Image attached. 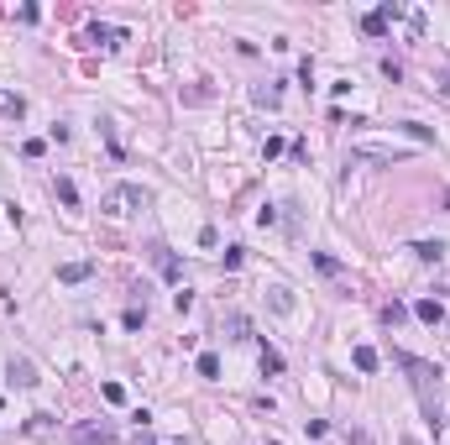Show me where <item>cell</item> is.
Here are the masks:
<instances>
[{"label":"cell","mask_w":450,"mask_h":445,"mask_svg":"<svg viewBox=\"0 0 450 445\" xmlns=\"http://www.w3.org/2000/svg\"><path fill=\"white\" fill-rule=\"evenodd\" d=\"M152 205V194L142 184H115V188H105V199H100V210L105 215H115V220H121V215H137V210H147Z\"/></svg>","instance_id":"1"},{"label":"cell","mask_w":450,"mask_h":445,"mask_svg":"<svg viewBox=\"0 0 450 445\" xmlns=\"http://www.w3.org/2000/svg\"><path fill=\"white\" fill-rule=\"evenodd\" d=\"M393 16H398V6L388 0V6H377L372 16H362V32H367V37H382V32H388V21H393Z\"/></svg>","instance_id":"2"},{"label":"cell","mask_w":450,"mask_h":445,"mask_svg":"<svg viewBox=\"0 0 450 445\" xmlns=\"http://www.w3.org/2000/svg\"><path fill=\"white\" fill-rule=\"evenodd\" d=\"M74 435L84 440V445H110L115 440V424H79Z\"/></svg>","instance_id":"3"},{"label":"cell","mask_w":450,"mask_h":445,"mask_svg":"<svg viewBox=\"0 0 450 445\" xmlns=\"http://www.w3.org/2000/svg\"><path fill=\"white\" fill-rule=\"evenodd\" d=\"M11 383H21V388H37L42 377H37V367L26 356H11Z\"/></svg>","instance_id":"4"},{"label":"cell","mask_w":450,"mask_h":445,"mask_svg":"<svg viewBox=\"0 0 450 445\" xmlns=\"http://www.w3.org/2000/svg\"><path fill=\"white\" fill-rule=\"evenodd\" d=\"M89 273H95V262H63L58 267V283H84Z\"/></svg>","instance_id":"5"},{"label":"cell","mask_w":450,"mask_h":445,"mask_svg":"<svg viewBox=\"0 0 450 445\" xmlns=\"http://www.w3.org/2000/svg\"><path fill=\"white\" fill-rule=\"evenodd\" d=\"M414 257L419 262H440L445 257V241H414Z\"/></svg>","instance_id":"6"},{"label":"cell","mask_w":450,"mask_h":445,"mask_svg":"<svg viewBox=\"0 0 450 445\" xmlns=\"http://www.w3.org/2000/svg\"><path fill=\"white\" fill-rule=\"evenodd\" d=\"M414 315L425 320V325H440V320H445V309L434 304V299H419V304H414Z\"/></svg>","instance_id":"7"},{"label":"cell","mask_w":450,"mask_h":445,"mask_svg":"<svg viewBox=\"0 0 450 445\" xmlns=\"http://www.w3.org/2000/svg\"><path fill=\"white\" fill-rule=\"evenodd\" d=\"M267 304L277 309V315H294V293L288 288H267Z\"/></svg>","instance_id":"8"},{"label":"cell","mask_w":450,"mask_h":445,"mask_svg":"<svg viewBox=\"0 0 450 445\" xmlns=\"http://www.w3.org/2000/svg\"><path fill=\"white\" fill-rule=\"evenodd\" d=\"M351 356H356V367H362V372H377V361H382V356L372 351V346H356Z\"/></svg>","instance_id":"9"},{"label":"cell","mask_w":450,"mask_h":445,"mask_svg":"<svg viewBox=\"0 0 450 445\" xmlns=\"http://www.w3.org/2000/svg\"><path fill=\"white\" fill-rule=\"evenodd\" d=\"M241 262H246V252H241V247H225V257H220V267H225V273H236Z\"/></svg>","instance_id":"10"},{"label":"cell","mask_w":450,"mask_h":445,"mask_svg":"<svg viewBox=\"0 0 450 445\" xmlns=\"http://www.w3.org/2000/svg\"><path fill=\"white\" fill-rule=\"evenodd\" d=\"M115 37H121V32H110V26H89V43H105V47H115Z\"/></svg>","instance_id":"11"},{"label":"cell","mask_w":450,"mask_h":445,"mask_svg":"<svg viewBox=\"0 0 450 445\" xmlns=\"http://www.w3.org/2000/svg\"><path fill=\"white\" fill-rule=\"evenodd\" d=\"M200 377H220V356H215V351L200 356Z\"/></svg>","instance_id":"12"},{"label":"cell","mask_w":450,"mask_h":445,"mask_svg":"<svg viewBox=\"0 0 450 445\" xmlns=\"http://www.w3.org/2000/svg\"><path fill=\"white\" fill-rule=\"evenodd\" d=\"M0 111H6V116H11V120H21V116H26V105H21V100H16V94H6V100H0Z\"/></svg>","instance_id":"13"},{"label":"cell","mask_w":450,"mask_h":445,"mask_svg":"<svg viewBox=\"0 0 450 445\" xmlns=\"http://www.w3.org/2000/svg\"><path fill=\"white\" fill-rule=\"evenodd\" d=\"M403 131H408L414 142H434V131H429V126H419V120H403Z\"/></svg>","instance_id":"14"},{"label":"cell","mask_w":450,"mask_h":445,"mask_svg":"<svg viewBox=\"0 0 450 445\" xmlns=\"http://www.w3.org/2000/svg\"><path fill=\"white\" fill-rule=\"evenodd\" d=\"M262 372H283V356H277L272 346H262Z\"/></svg>","instance_id":"15"},{"label":"cell","mask_w":450,"mask_h":445,"mask_svg":"<svg viewBox=\"0 0 450 445\" xmlns=\"http://www.w3.org/2000/svg\"><path fill=\"white\" fill-rule=\"evenodd\" d=\"M100 393H105V403H126V388H121V383H105Z\"/></svg>","instance_id":"16"},{"label":"cell","mask_w":450,"mask_h":445,"mask_svg":"<svg viewBox=\"0 0 450 445\" xmlns=\"http://www.w3.org/2000/svg\"><path fill=\"white\" fill-rule=\"evenodd\" d=\"M58 199H63V205H79V188L69 179H58Z\"/></svg>","instance_id":"17"},{"label":"cell","mask_w":450,"mask_h":445,"mask_svg":"<svg viewBox=\"0 0 450 445\" xmlns=\"http://www.w3.org/2000/svg\"><path fill=\"white\" fill-rule=\"evenodd\" d=\"M147 325V309H126V330H142Z\"/></svg>","instance_id":"18"},{"label":"cell","mask_w":450,"mask_h":445,"mask_svg":"<svg viewBox=\"0 0 450 445\" xmlns=\"http://www.w3.org/2000/svg\"><path fill=\"white\" fill-rule=\"evenodd\" d=\"M403 315H408V309H403V304H398V299H393V304H388V309H382V320H388V325H398V320H403Z\"/></svg>","instance_id":"19"},{"label":"cell","mask_w":450,"mask_h":445,"mask_svg":"<svg viewBox=\"0 0 450 445\" xmlns=\"http://www.w3.org/2000/svg\"><path fill=\"white\" fill-rule=\"evenodd\" d=\"M314 267H320V273H340V262H335V257H325V252H314Z\"/></svg>","instance_id":"20"},{"label":"cell","mask_w":450,"mask_h":445,"mask_svg":"<svg viewBox=\"0 0 450 445\" xmlns=\"http://www.w3.org/2000/svg\"><path fill=\"white\" fill-rule=\"evenodd\" d=\"M231 330H236V341H246V330H251V320H246V315H231Z\"/></svg>","instance_id":"21"},{"label":"cell","mask_w":450,"mask_h":445,"mask_svg":"<svg viewBox=\"0 0 450 445\" xmlns=\"http://www.w3.org/2000/svg\"><path fill=\"white\" fill-rule=\"evenodd\" d=\"M351 445H372V435H367V429H351Z\"/></svg>","instance_id":"22"},{"label":"cell","mask_w":450,"mask_h":445,"mask_svg":"<svg viewBox=\"0 0 450 445\" xmlns=\"http://www.w3.org/2000/svg\"><path fill=\"white\" fill-rule=\"evenodd\" d=\"M131 445H157V440H152V429H137V440H131Z\"/></svg>","instance_id":"23"},{"label":"cell","mask_w":450,"mask_h":445,"mask_svg":"<svg viewBox=\"0 0 450 445\" xmlns=\"http://www.w3.org/2000/svg\"><path fill=\"white\" fill-rule=\"evenodd\" d=\"M398 445H419V440H414V435H403V440H398Z\"/></svg>","instance_id":"24"}]
</instances>
